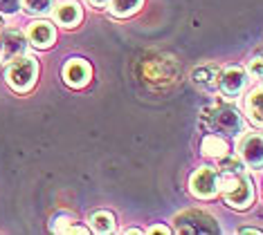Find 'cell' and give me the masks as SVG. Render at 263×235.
Wrapping results in <instances>:
<instances>
[{"label": "cell", "instance_id": "6da1fadb", "mask_svg": "<svg viewBox=\"0 0 263 235\" xmlns=\"http://www.w3.org/2000/svg\"><path fill=\"white\" fill-rule=\"evenodd\" d=\"M218 184H220V190L225 195V202L230 204L232 208H250L254 202V186H252V179L248 177L241 166L238 164H232L230 168H223V179L218 177Z\"/></svg>", "mask_w": 263, "mask_h": 235}, {"label": "cell", "instance_id": "7a4b0ae2", "mask_svg": "<svg viewBox=\"0 0 263 235\" xmlns=\"http://www.w3.org/2000/svg\"><path fill=\"white\" fill-rule=\"evenodd\" d=\"M36 76H39V63L36 58L32 56H18L11 61V65L7 68V83L11 90L16 92H29L36 83Z\"/></svg>", "mask_w": 263, "mask_h": 235}, {"label": "cell", "instance_id": "3957f363", "mask_svg": "<svg viewBox=\"0 0 263 235\" xmlns=\"http://www.w3.org/2000/svg\"><path fill=\"white\" fill-rule=\"evenodd\" d=\"M202 121L209 123V130L220 132V135L234 137L238 132H243V119L234 105H216L212 110L205 112Z\"/></svg>", "mask_w": 263, "mask_h": 235}, {"label": "cell", "instance_id": "277c9868", "mask_svg": "<svg viewBox=\"0 0 263 235\" xmlns=\"http://www.w3.org/2000/svg\"><path fill=\"white\" fill-rule=\"evenodd\" d=\"M173 228L176 233H220V226L218 222L212 218L205 210H198V208H191V210H184L180 213L176 220H173Z\"/></svg>", "mask_w": 263, "mask_h": 235}, {"label": "cell", "instance_id": "5b68a950", "mask_svg": "<svg viewBox=\"0 0 263 235\" xmlns=\"http://www.w3.org/2000/svg\"><path fill=\"white\" fill-rule=\"evenodd\" d=\"M189 190L198 200H209L220 190L218 184V173L214 168H198L189 179Z\"/></svg>", "mask_w": 263, "mask_h": 235}, {"label": "cell", "instance_id": "8992f818", "mask_svg": "<svg viewBox=\"0 0 263 235\" xmlns=\"http://www.w3.org/2000/svg\"><path fill=\"white\" fill-rule=\"evenodd\" d=\"M238 157L245 166L263 168V135H259V132L245 135L238 141Z\"/></svg>", "mask_w": 263, "mask_h": 235}, {"label": "cell", "instance_id": "52a82bcc", "mask_svg": "<svg viewBox=\"0 0 263 235\" xmlns=\"http://www.w3.org/2000/svg\"><path fill=\"white\" fill-rule=\"evenodd\" d=\"M92 78V68L88 61H83V58H72V61L65 63L63 68V81L68 83L70 88H86L88 83H90Z\"/></svg>", "mask_w": 263, "mask_h": 235}, {"label": "cell", "instance_id": "ba28073f", "mask_svg": "<svg viewBox=\"0 0 263 235\" xmlns=\"http://www.w3.org/2000/svg\"><path fill=\"white\" fill-rule=\"evenodd\" d=\"M27 38L16 29H7V32L0 34V58L3 61H14L25 54Z\"/></svg>", "mask_w": 263, "mask_h": 235}, {"label": "cell", "instance_id": "9c48e42d", "mask_svg": "<svg viewBox=\"0 0 263 235\" xmlns=\"http://www.w3.org/2000/svg\"><path fill=\"white\" fill-rule=\"evenodd\" d=\"M245 83H248V74L241 68H227L218 74V86L225 96H238L243 92Z\"/></svg>", "mask_w": 263, "mask_h": 235}, {"label": "cell", "instance_id": "30bf717a", "mask_svg": "<svg viewBox=\"0 0 263 235\" xmlns=\"http://www.w3.org/2000/svg\"><path fill=\"white\" fill-rule=\"evenodd\" d=\"M27 40L34 47H39V50H47V47L54 45L57 29H54V25H50L47 20H36V23H32V27H29Z\"/></svg>", "mask_w": 263, "mask_h": 235}, {"label": "cell", "instance_id": "8fae6325", "mask_svg": "<svg viewBox=\"0 0 263 235\" xmlns=\"http://www.w3.org/2000/svg\"><path fill=\"white\" fill-rule=\"evenodd\" d=\"M81 7L77 3H61L59 7L54 9V20L59 23V25H63V27H77L81 23Z\"/></svg>", "mask_w": 263, "mask_h": 235}, {"label": "cell", "instance_id": "7c38bea8", "mask_svg": "<svg viewBox=\"0 0 263 235\" xmlns=\"http://www.w3.org/2000/svg\"><path fill=\"white\" fill-rule=\"evenodd\" d=\"M245 114L256 128H263V86L250 92V96L245 99Z\"/></svg>", "mask_w": 263, "mask_h": 235}, {"label": "cell", "instance_id": "4fadbf2b", "mask_svg": "<svg viewBox=\"0 0 263 235\" xmlns=\"http://www.w3.org/2000/svg\"><path fill=\"white\" fill-rule=\"evenodd\" d=\"M200 150H202V155L205 157H209V159H223L230 148H227V141L223 139V137L207 135L205 139H202V143H200Z\"/></svg>", "mask_w": 263, "mask_h": 235}, {"label": "cell", "instance_id": "5bb4252c", "mask_svg": "<svg viewBox=\"0 0 263 235\" xmlns=\"http://www.w3.org/2000/svg\"><path fill=\"white\" fill-rule=\"evenodd\" d=\"M90 228L95 233H112L115 231V218H112V213L108 210H97V213L90 215Z\"/></svg>", "mask_w": 263, "mask_h": 235}, {"label": "cell", "instance_id": "9a60e30c", "mask_svg": "<svg viewBox=\"0 0 263 235\" xmlns=\"http://www.w3.org/2000/svg\"><path fill=\"white\" fill-rule=\"evenodd\" d=\"M142 7V0H110V14L117 18L133 16Z\"/></svg>", "mask_w": 263, "mask_h": 235}, {"label": "cell", "instance_id": "2e32d148", "mask_svg": "<svg viewBox=\"0 0 263 235\" xmlns=\"http://www.w3.org/2000/svg\"><path fill=\"white\" fill-rule=\"evenodd\" d=\"M52 3H54V0H23V7L34 16H43L52 9Z\"/></svg>", "mask_w": 263, "mask_h": 235}, {"label": "cell", "instance_id": "e0dca14e", "mask_svg": "<svg viewBox=\"0 0 263 235\" xmlns=\"http://www.w3.org/2000/svg\"><path fill=\"white\" fill-rule=\"evenodd\" d=\"M214 78H218L216 70H214V68H198L194 72V81L200 83V86H207V83H212Z\"/></svg>", "mask_w": 263, "mask_h": 235}, {"label": "cell", "instance_id": "ac0fdd59", "mask_svg": "<svg viewBox=\"0 0 263 235\" xmlns=\"http://www.w3.org/2000/svg\"><path fill=\"white\" fill-rule=\"evenodd\" d=\"M23 5V0H0V14H16L18 11V7Z\"/></svg>", "mask_w": 263, "mask_h": 235}, {"label": "cell", "instance_id": "d6986e66", "mask_svg": "<svg viewBox=\"0 0 263 235\" xmlns=\"http://www.w3.org/2000/svg\"><path fill=\"white\" fill-rule=\"evenodd\" d=\"M248 72H250V74H252L254 78H263V58H261V56L252 58V61H250Z\"/></svg>", "mask_w": 263, "mask_h": 235}, {"label": "cell", "instance_id": "ffe728a7", "mask_svg": "<svg viewBox=\"0 0 263 235\" xmlns=\"http://www.w3.org/2000/svg\"><path fill=\"white\" fill-rule=\"evenodd\" d=\"M148 233H171V228L169 226H162V224H155L148 228Z\"/></svg>", "mask_w": 263, "mask_h": 235}, {"label": "cell", "instance_id": "44dd1931", "mask_svg": "<svg viewBox=\"0 0 263 235\" xmlns=\"http://www.w3.org/2000/svg\"><path fill=\"white\" fill-rule=\"evenodd\" d=\"M238 233H254V235H261V231H259V228H250V226H245V228H238Z\"/></svg>", "mask_w": 263, "mask_h": 235}, {"label": "cell", "instance_id": "7402d4cb", "mask_svg": "<svg viewBox=\"0 0 263 235\" xmlns=\"http://www.w3.org/2000/svg\"><path fill=\"white\" fill-rule=\"evenodd\" d=\"M110 0H90V5H95V7H104V5H108Z\"/></svg>", "mask_w": 263, "mask_h": 235}, {"label": "cell", "instance_id": "603a6c76", "mask_svg": "<svg viewBox=\"0 0 263 235\" xmlns=\"http://www.w3.org/2000/svg\"><path fill=\"white\" fill-rule=\"evenodd\" d=\"M0 25H3V18H0Z\"/></svg>", "mask_w": 263, "mask_h": 235}]
</instances>
